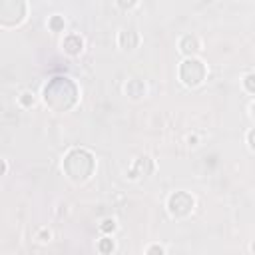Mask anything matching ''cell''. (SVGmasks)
Masks as SVG:
<instances>
[{
  "label": "cell",
  "mask_w": 255,
  "mask_h": 255,
  "mask_svg": "<svg viewBox=\"0 0 255 255\" xmlns=\"http://www.w3.org/2000/svg\"><path fill=\"white\" fill-rule=\"evenodd\" d=\"M62 46H64V52H66V54L78 56V54L82 52V48H84V42H82V38H80L78 34H68V36L64 38V42H62Z\"/></svg>",
  "instance_id": "ba28073f"
},
{
  "label": "cell",
  "mask_w": 255,
  "mask_h": 255,
  "mask_svg": "<svg viewBox=\"0 0 255 255\" xmlns=\"http://www.w3.org/2000/svg\"><path fill=\"white\" fill-rule=\"evenodd\" d=\"M145 253H163V247H159V245H149L147 249H145Z\"/></svg>",
  "instance_id": "ac0fdd59"
},
{
  "label": "cell",
  "mask_w": 255,
  "mask_h": 255,
  "mask_svg": "<svg viewBox=\"0 0 255 255\" xmlns=\"http://www.w3.org/2000/svg\"><path fill=\"white\" fill-rule=\"evenodd\" d=\"M193 205H195V201H193V197H191L187 191H175V193H171L169 199H167V209H169V213L175 215V217H185V215H189V213L193 211Z\"/></svg>",
  "instance_id": "5b68a950"
},
{
  "label": "cell",
  "mask_w": 255,
  "mask_h": 255,
  "mask_svg": "<svg viewBox=\"0 0 255 255\" xmlns=\"http://www.w3.org/2000/svg\"><path fill=\"white\" fill-rule=\"evenodd\" d=\"M247 143H249V147L255 151V128L249 129V133H247Z\"/></svg>",
  "instance_id": "e0dca14e"
},
{
  "label": "cell",
  "mask_w": 255,
  "mask_h": 255,
  "mask_svg": "<svg viewBox=\"0 0 255 255\" xmlns=\"http://www.w3.org/2000/svg\"><path fill=\"white\" fill-rule=\"evenodd\" d=\"M64 26H66V22H64L62 16H52V18L48 20V28H50L52 32H62Z\"/></svg>",
  "instance_id": "8fae6325"
},
{
  "label": "cell",
  "mask_w": 255,
  "mask_h": 255,
  "mask_svg": "<svg viewBox=\"0 0 255 255\" xmlns=\"http://www.w3.org/2000/svg\"><path fill=\"white\" fill-rule=\"evenodd\" d=\"M151 171H153V161H151V157H147V155H139V157L133 159V163H131L128 175H129L131 179H137V177H145V175H149Z\"/></svg>",
  "instance_id": "8992f818"
},
{
  "label": "cell",
  "mask_w": 255,
  "mask_h": 255,
  "mask_svg": "<svg viewBox=\"0 0 255 255\" xmlns=\"http://www.w3.org/2000/svg\"><path fill=\"white\" fill-rule=\"evenodd\" d=\"M205 74H207L205 64H203L201 60H197V58H191V56L185 58V60L181 62V66H179V80H181L185 86H189V88L199 86V84L203 82Z\"/></svg>",
  "instance_id": "3957f363"
},
{
  "label": "cell",
  "mask_w": 255,
  "mask_h": 255,
  "mask_svg": "<svg viewBox=\"0 0 255 255\" xmlns=\"http://www.w3.org/2000/svg\"><path fill=\"white\" fill-rule=\"evenodd\" d=\"M179 50H181L187 58L193 56V54H197V52H199V42H197V38L191 36V34L181 36V40H179Z\"/></svg>",
  "instance_id": "9c48e42d"
},
{
  "label": "cell",
  "mask_w": 255,
  "mask_h": 255,
  "mask_svg": "<svg viewBox=\"0 0 255 255\" xmlns=\"http://www.w3.org/2000/svg\"><path fill=\"white\" fill-rule=\"evenodd\" d=\"M243 86H245V90H247V92L255 94V74H247V76H245V80H243Z\"/></svg>",
  "instance_id": "5bb4252c"
},
{
  "label": "cell",
  "mask_w": 255,
  "mask_h": 255,
  "mask_svg": "<svg viewBox=\"0 0 255 255\" xmlns=\"http://www.w3.org/2000/svg\"><path fill=\"white\" fill-rule=\"evenodd\" d=\"M20 104H22L24 108H30V106H34V96H32L30 92H24V94L20 96Z\"/></svg>",
  "instance_id": "9a60e30c"
},
{
  "label": "cell",
  "mask_w": 255,
  "mask_h": 255,
  "mask_svg": "<svg viewBox=\"0 0 255 255\" xmlns=\"http://www.w3.org/2000/svg\"><path fill=\"white\" fill-rule=\"evenodd\" d=\"M126 94L131 98V100H139L143 94H145V84L139 80V78H131V80H128V84H126Z\"/></svg>",
  "instance_id": "30bf717a"
},
{
  "label": "cell",
  "mask_w": 255,
  "mask_h": 255,
  "mask_svg": "<svg viewBox=\"0 0 255 255\" xmlns=\"http://www.w3.org/2000/svg\"><path fill=\"white\" fill-rule=\"evenodd\" d=\"M118 44L124 48V50H133V48H137V44H139V34H137V30L135 28H124L120 34H118Z\"/></svg>",
  "instance_id": "52a82bcc"
},
{
  "label": "cell",
  "mask_w": 255,
  "mask_h": 255,
  "mask_svg": "<svg viewBox=\"0 0 255 255\" xmlns=\"http://www.w3.org/2000/svg\"><path fill=\"white\" fill-rule=\"evenodd\" d=\"M26 16L24 0H0V20L4 26L20 24Z\"/></svg>",
  "instance_id": "277c9868"
},
{
  "label": "cell",
  "mask_w": 255,
  "mask_h": 255,
  "mask_svg": "<svg viewBox=\"0 0 255 255\" xmlns=\"http://www.w3.org/2000/svg\"><path fill=\"white\" fill-rule=\"evenodd\" d=\"M38 239H40V241H50V231H48V229H42V231L38 233Z\"/></svg>",
  "instance_id": "d6986e66"
},
{
  "label": "cell",
  "mask_w": 255,
  "mask_h": 255,
  "mask_svg": "<svg viewBox=\"0 0 255 255\" xmlns=\"http://www.w3.org/2000/svg\"><path fill=\"white\" fill-rule=\"evenodd\" d=\"M78 100V88L68 78H52L44 88V102L56 110L66 112L70 110Z\"/></svg>",
  "instance_id": "6da1fadb"
},
{
  "label": "cell",
  "mask_w": 255,
  "mask_h": 255,
  "mask_svg": "<svg viewBox=\"0 0 255 255\" xmlns=\"http://www.w3.org/2000/svg\"><path fill=\"white\" fill-rule=\"evenodd\" d=\"M64 171L74 181H86L94 171V155L82 147L68 151L64 157Z\"/></svg>",
  "instance_id": "7a4b0ae2"
},
{
  "label": "cell",
  "mask_w": 255,
  "mask_h": 255,
  "mask_svg": "<svg viewBox=\"0 0 255 255\" xmlns=\"http://www.w3.org/2000/svg\"><path fill=\"white\" fill-rule=\"evenodd\" d=\"M114 241L112 239H108V237H104V239H100V243H98V251L100 253H112L114 251Z\"/></svg>",
  "instance_id": "7c38bea8"
},
{
  "label": "cell",
  "mask_w": 255,
  "mask_h": 255,
  "mask_svg": "<svg viewBox=\"0 0 255 255\" xmlns=\"http://www.w3.org/2000/svg\"><path fill=\"white\" fill-rule=\"evenodd\" d=\"M116 4H118L122 10H131V8L137 4V0H116Z\"/></svg>",
  "instance_id": "2e32d148"
},
{
  "label": "cell",
  "mask_w": 255,
  "mask_h": 255,
  "mask_svg": "<svg viewBox=\"0 0 255 255\" xmlns=\"http://www.w3.org/2000/svg\"><path fill=\"white\" fill-rule=\"evenodd\" d=\"M251 116H253V118H255V102H253V104H251Z\"/></svg>",
  "instance_id": "ffe728a7"
},
{
  "label": "cell",
  "mask_w": 255,
  "mask_h": 255,
  "mask_svg": "<svg viewBox=\"0 0 255 255\" xmlns=\"http://www.w3.org/2000/svg\"><path fill=\"white\" fill-rule=\"evenodd\" d=\"M100 229H102L104 233H114V231H116V219L106 217V219L100 223Z\"/></svg>",
  "instance_id": "4fadbf2b"
}]
</instances>
